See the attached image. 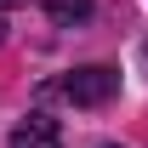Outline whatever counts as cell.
<instances>
[{
	"label": "cell",
	"instance_id": "1",
	"mask_svg": "<svg viewBox=\"0 0 148 148\" xmlns=\"http://www.w3.org/2000/svg\"><path fill=\"white\" fill-rule=\"evenodd\" d=\"M40 97H63V103H74V108H108L114 97H120V69H108V63L69 69V74H57V80H46Z\"/></svg>",
	"mask_w": 148,
	"mask_h": 148
},
{
	"label": "cell",
	"instance_id": "2",
	"mask_svg": "<svg viewBox=\"0 0 148 148\" xmlns=\"http://www.w3.org/2000/svg\"><path fill=\"white\" fill-rule=\"evenodd\" d=\"M12 148H63V131H57L51 114H29V120H17V131H12Z\"/></svg>",
	"mask_w": 148,
	"mask_h": 148
},
{
	"label": "cell",
	"instance_id": "3",
	"mask_svg": "<svg viewBox=\"0 0 148 148\" xmlns=\"http://www.w3.org/2000/svg\"><path fill=\"white\" fill-rule=\"evenodd\" d=\"M46 17L74 29V23H91V0H46Z\"/></svg>",
	"mask_w": 148,
	"mask_h": 148
},
{
	"label": "cell",
	"instance_id": "4",
	"mask_svg": "<svg viewBox=\"0 0 148 148\" xmlns=\"http://www.w3.org/2000/svg\"><path fill=\"white\" fill-rule=\"evenodd\" d=\"M12 6H23V0H0V12H12Z\"/></svg>",
	"mask_w": 148,
	"mask_h": 148
},
{
	"label": "cell",
	"instance_id": "5",
	"mask_svg": "<svg viewBox=\"0 0 148 148\" xmlns=\"http://www.w3.org/2000/svg\"><path fill=\"white\" fill-rule=\"evenodd\" d=\"M143 63H148V40H143Z\"/></svg>",
	"mask_w": 148,
	"mask_h": 148
},
{
	"label": "cell",
	"instance_id": "6",
	"mask_svg": "<svg viewBox=\"0 0 148 148\" xmlns=\"http://www.w3.org/2000/svg\"><path fill=\"white\" fill-rule=\"evenodd\" d=\"M0 40H6V23H0Z\"/></svg>",
	"mask_w": 148,
	"mask_h": 148
},
{
	"label": "cell",
	"instance_id": "7",
	"mask_svg": "<svg viewBox=\"0 0 148 148\" xmlns=\"http://www.w3.org/2000/svg\"><path fill=\"white\" fill-rule=\"evenodd\" d=\"M103 148H120V143H103Z\"/></svg>",
	"mask_w": 148,
	"mask_h": 148
}]
</instances>
